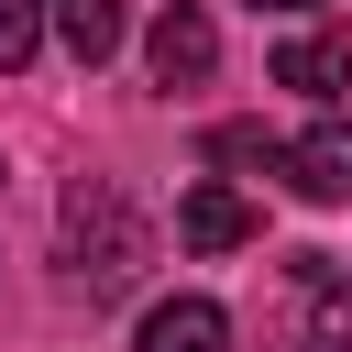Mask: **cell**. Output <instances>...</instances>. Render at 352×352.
<instances>
[{"mask_svg":"<svg viewBox=\"0 0 352 352\" xmlns=\"http://www.w3.org/2000/svg\"><path fill=\"white\" fill-rule=\"evenodd\" d=\"M66 264H77L88 286H121V275L143 264V231H132V209H121L110 176H77V187H66Z\"/></svg>","mask_w":352,"mask_h":352,"instance_id":"obj_1","label":"cell"},{"mask_svg":"<svg viewBox=\"0 0 352 352\" xmlns=\"http://www.w3.org/2000/svg\"><path fill=\"white\" fill-rule=\"evenodd\" d=\"M143 55H154V88H198V77L220 66V22H209L198 0H165L154 33H143Z\"/></svg>","mask_w":352,"mask_h":352,"instance_id":"obj_2","label":"cell"},{"mask_svg":"<svg viewBox=\"0 0 352 352\" xmlns=\"http://www.w3.org/2000/svg\"><path fill=\"white\" fill-rule=\"evenodd\" d=\"M286 187H297V198H319V209H341V198H352V110H330V121H308V132L286 143Z\"/></svg>","mask_w":352,"mask_h":352,"instance_id":"obj_3","label":"cell"},{"mask_svg":"<svg viewBox=\"0 0 352 352\" xmlns=\"http://www.w3.org/2000/svg\"><path fill=\"white\" fill-rule=\"evenodd\" d=\"M275 88L341 110V88H352V44H341V33H286V44H275Z\"/></svg>","mask_w":352,"mask_h":352,"instance_id":"obj_4","label":"cell"},{"mask_svg":"<svg viewBox=\"0 0 352 352\" xmlns=\"http://www.w3.org/2000/svg\"><path fill=\"white\" fill-rule=\"evenodd\" d=\"M176 231H187L198 253H242V242H253V198L209 176V187H187V209H176Z\"/></svg>","mask_w":352,"mask_h":352,"instance_id":"obj_5","label":"cell"},{"mask_svg":"<svg viewBox=\"0 0 352 352\" xmlns=\"http://www.w3.org/2000/svg\"><path fill=\"white\" fill-rule=\"evenodd\" d=\"M220 341H231L220 297H165V308H143V352H220Z\"/></svg>","mask_w":352,"mask_h":352,"instance_id":"obj_6","label":"cell"},{"mask_svg":"<svg viewBox=\"0 0 352 352\" xmlns=\"http://www.w3.org/2000/svg\"><path fill=\"white\" fill-rule=\"evenodd\" d=\"M44 22L66 33L77 66H110V55H121V0H44Z\"/></svg>","mask_w":352,"mask_h":352,"instance_id":"obj_7","label":"cell"},{"mask_svg":"<svg viewBox=\"0 0 352 352\" xmlns=\"http://www.w3.org/2000/svg\"><path fill=\"white\" fill-rule=\"evenodd\" d=\"M297 352H352V275H330L319 253H308V330H297Z\"/></svg>","mask_w":352,"mask_h":352,"instance_id":"obj_8","label":"cell"},{"mask_svg":"<svg viewBox=\"0 0 352 352\" xmlns=\"http://www.w3.org/2000/svg\"><path fill=\"white\" fill-rule=\"evenodd\" d=\"M209 165H286V143H275L264 121H220V132H209Z\"/></svg>","mask_w":352,"mask_h":352,"instance_id":"obj_9","label":"cell"},{"mask_svg":"<svg viewBox=\"0 0 352 352\" xmlns=\"http://www.w3.org/2000/svg\"><path fill=\"white\" fill-rule=\"evenodd\" d=\"M44 55V0H0V77Z\"/></svg>","mask_w":352,"mask_h":352,"instance_id":"obj_10","label":"cell"},{"mask_svg":"<svg viewBox=\"0 0 352 352\" xmlns=\"http://www.w3.org/2000/svg\"><path fill=\"white\" fill-rule=\"evenodd\" d=\"M264 11H308V0H264Z\"/></svg>","mask_w":352,"mask_h":352,"instance_id":"obj_11","label":"cell"}]
</instances>
